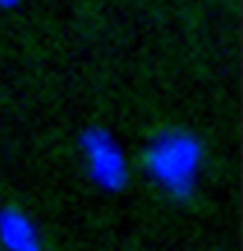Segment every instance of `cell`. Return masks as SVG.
Instances as JSON below:
<instances>
[{"instance_id":"1","label":"cell","mask_w":243,"mask_h":251,"mask_svg":"<svg viewBox=\"0 0 243 251\" xmlns=\"http://www.w3.org/2000/svg\"><path fill=\"white\" fill-rule=\"evenodd\" d=\"M140 160L145 175L157 187L177 200H184L194 192L204 160V146L194 133L172 126L155 131L148 138Z\"/></svg>"},{"instance_id":"3","label":"cell","mask_w":243,"mask_h":251,"mask_svg":"<svg viewBox=\"0 0 243 251\" xmlns=\"http://www.w3.org/2000/svg\"><path fill=\"white\" fill-rule=\"evenodd\" d=\"M0 244L8 251H44L32 219L13 204L0 209Z\"/></svg>"},{"instance_id":"2","label":"cell","mask_w":243,"mask_h":251,"mask_svg":"<svg viewBox=\"0 0 243 251\" xmlns=\"http://www.w3.org/2000/svg\"><path fill=\"white\" fill-rule=\"evenodd\" d=\"M79 143L84 151L86 170L98 187L115 192L128 185L126 153L106 128H86Z\"/></svg>"},{"instance_id":"4","label":"cell","mask_w":243,"mask_h":251,"mask_svg":"<svg viewBox=\"0 0 243 251\" xmlns=\"http://www.w3.org/2000/svg\"><path fill=\"white\" fill-rule=\"evenodd\" d=\"M18 3H20V0H0V8H13Z\"/></svg>"}]
</instances>
